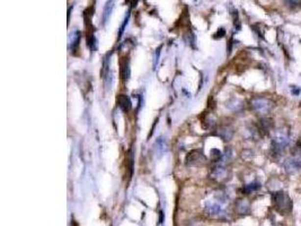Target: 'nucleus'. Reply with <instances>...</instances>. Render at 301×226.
<instances>
[{
	"instance_id": "obj_1",
	"label": "nucleus",
	"mask_w": 301,
	"mask_h": 226,
	"mask_svg": "<svg viewBox=\"0 0 301 226\" xmlns=\"http://www.w3.org/2000/svg\"><path fill=\"white\" fill-rule=\"evenodd\" d=\"M227 202V197L225 194L216 195L213 200H209L204 205V212L209 216L218 218V220H226L227 218V212L225 209V205Z\"/></svg>"
},
{
	"instance_id": "obj_2",
	"label": "nucleus",
	"mask_w": 301,
	"mask_h": 226,
	"mask_svg": "<svg viewBox=\"0 0 301 226\" xmlns=\"http://www.w3.org/2000/svg\"><path fill=\"white\" fill-rule=\"evenodd\" d=\"M290 144V131L284 128H280L276 131L272 141V155L273 157L279 158L284 150Z\"/></svg>"
},
{
	"instance_id": "obj_3",
	"label": "nucleus",
	"mask_w": 301,
	"mask_h": 226,
	"mask_svg": "<svg viewBox=\"0 0 301 226\" xmlns=\"http://www.w3.org/2000/svg\"><path fill=\"white\" fill-rule=\"evenodd\" d=\"M274 209L281 215H288L292 212V199L287 192L276 191L272 194Z\"/></svg>"
},
{
	"instance_id": "obj_4",
	"label": "nucleus",
	"mask_w": 301,
	"mask_h": 226,
	"mask_svg": "<svg viewBox=\"0 0 301 226\" xmlns=\"http://www.w3.org/2000/svg\"><path fill=\"white\" fill-rule=\"evenodd\" d=\"M283 168L288 173H296L299 171L301 169V146L296 147L292 155L284 161Z\"/></svg>"
},
{
	"instance_id": "obj_5",
	"label": "nucleus",
	"mask_w": 301,
	"mask_h": 226,
	"mask_svg": "<svg viewBox=\"0 0 301 226\" xmlns=\"http://www.w3.org/2000/svg\"><path fill=\"white\" fill-rule=\"evenodd\" d=\"M251 109L259 114H265L269 113L273 108V102L268 97H254L251 102Z\"/></svg>"
},
{
	"instance_id": "obj_6",
	"label": "nucleus",
	"mask_w": 301,
	"mask_h": 226,
	"mask_svg": "<svg viewBox=\"0 0 301 226\" xmlns=\"http://www.w3.org/2000/svg\"><path fill=\"white\" fill-rule=\"evenodd\" d=\"M116 103H118L119 108L121 109L123 112H129L132 108V102H131L130 97L125 95V94H120V95L116 97Z\"/></svg>"
},
{
	"instance_id": "obj_7",
	"label": "nucleus",
	"mask_w": 301,
	"mask_h": 226,
	"mask_svg": "<svg viewBox=\"0 0 301 226\" xmlns=\"http://www.w3.org/2000/svg\"><path fill=\"white\" fill-rule=\"evenodd\" d=\"M114 7H115V0H107V2L105 3V7L103 10V17H101V23H103V25L106 24L108 20H110Z\"/></svg>"
},
{
	"instance_id": "obj_8",
	"label": "nucleus",
	"mask_w": 301,
	"mask_h": 226,
	"mask_svg": "<svg viewBox=\"0 0 301 226\" xmlns=\"http://www.w3.org/2000/svg\"><path fill=\"white\" fill-rule=\"evenodd\" d=\"M80 40H81V32L78 31V29H76V31H74L70 34V49L74 52L77 51V49L79 48Z\"/></svg>"
},
{
	"instance_id": "obj_9",
	"label": "nucleus",
	"mask_w": 301,
	"mask_h": 226,
	"mask_svg": "<svg viewBox=\"0 0 301 226\" xmlns=\"http://www.w3.org/2000/svg\"><path fill=\"white\" fill-rule=\"evenodd\" d=\"M121 69H120V74H121V78L123 79L124 82H126L127 79L130 77V65L129 61H126V60H124L123 62H121Z\"/></svg>"
},
{
	"instance_id": "obj_10",
	"label": "nucleus",
	"mask_w": 301,
	"mask_h": 226,
	"mask_svg": "<svg viewBox=\"0 0 301 226\" xmlns=\"http://www.w3.org/2000/svg\"><path fill=\"white\" fill-rule=\"evenodd\" d=\"M87 45L92 51H95L96 48H97L96 37H95V35H94V32L90 31V29L87 33Z\"/></svg>"
},
{
	"instance_id": "obj_11",
	"label": "nucleus",
	"mask_w": 301,
	"mask_h": 226,
	"mask_svg": "<svg viewBox=\"0 0 301 226\" xmlns=\"http://www.w3.org/2000/svg\"><path fill=\"white\" fill-rule=\"evenodd\" d=\"M236 207L238 213L240 214H246L247 212H250V205H248V202L244 200V199H239V200L237 201Z\"/></svg>"
},
{
	"instance_id": "obj_12",
	"label": "nucleus",
	"mask_w": 301,
	"mask_h": 226,
	"mask_svg": "<svg viewBox=\"0 0 301 226\" xmlns=\"http://www.w3.org/2000/svg\"><path fill=\"white\" fill-rule=\"evenodd\" d=\"M283 3L291 10H296L301 7V0H283Z\"/></svg>"
},
{
	"instance_id": "obj_13",
	"label": "nucleus",
	"mask_w": 301,
	"mask_h": 226,
	"mask_svg": "<svg viewBox=\"0 0 301 226\" xmlns=\"http://www.w3.org/2000/svg\"><path fill=\"white\" fill-rule=\"evenodd\" d=\"M259 188H261V184L257 183V182H251L250 184H247V186L244 187V192L245 194H251V192H255L257 191Z\"/></svg>"
},
{
	"instance_id": "obj_14",
	"label": "nucleus",
	"mask_w": 301,
	"mask_h": 226,
	"mask_svg": "<svg viewBox=\"0 0 301 226\" xmlns=\"http://www.w3.org/2000/svg\"><path fill=\"white\" fill-rule=\"evenodd\" d=\"M129 18H130V10L126 13V16H125V18H124V21H123V23H122V26H121V28H120V31H119V39H121V36L123 35L124 29H125L126 25H127V22H129Z\"/></svg>"
},
{
	"instance_id": "obj_15",
	"label": "nucleus",
	"mask_w": 301,
	"mask_h": 226,
	"mask_svg": "<svg viewBox=\"0 0 301 226\" xmlns=\"http://www.w3.org/2000/svg\"><path fill=\"white\" fill-rule=\"evenodd\" d=\"M290 90H291L292 95H295V96L300 95V93H301V88L299 87V86H297V85L290 86Z\"/></svg>"
},
{
	"instance_id": "obj_16",
	"label": "nucleus",
	"mask_w": 301,
	"mask_h": 226,
	"mask_svg": "<svg viewBox=\"0 0 301 226\" xmlns=\"http://www.w3.org/2000/svg\"><path fill=\"white\" fill-rule=\"evenodd\" d=\"M225 34H226L225 29L224 28H220V29H218V33L216 34V35H214V37H216V39H220V37H223Z\"/></svg>"
},
{
	"instance_id": "obj_17",
	"label": "nucleus",
	"mask_w": 301,
	"mask_h": 226,
	"mask_svg": "<svg viewBox=\"0 0 301 226\" xmlns=\"http://www.w3.org/2000/svg\"><path fill=\"white\" fill-rule=\"evenodd\" d=\"M74 6L73 7H69V9H68V22L70 21V15H71V10H73Z\"/></svg>"
}]
</instances>
